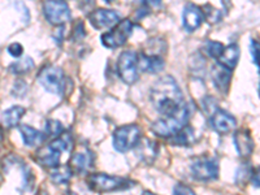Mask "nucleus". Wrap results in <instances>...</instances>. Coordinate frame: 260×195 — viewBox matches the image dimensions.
Here are the masks:
<instances>
[{
  "label": "nucleus",
  "mask_w": 260,
  "mask_h": 195,
  "mask_svg": "<svg viewBox=\"0 0 260 195\" xmlns=\"http://www.w3.org/2000/svg\"><path fill=\"white\" fill-rule=\"evenodd\" d=\"M150 101L155 110L162 116L176 112L185 104L180 86L171 76L161 77L150 90Z\"/></svg>",
  "instance_id": "nucleus-1"
},
{
  "label": "nucleus",
  "mask_w": 260,
  "mask_h": 195,
  "mask_svg": "<svg viewBox=\"0 0 260 195\" xmlns=\"http://www.w3.org/2000/svg\"><path fill=\"white\" fill-rule=\"evenodd\" d=\"M191 116V108L189 104H183L180 110L171 115L162 116L157 121L151 125L152 133L162 138H171L177 134L181 129L186 126Z\"/></svg>",
  "instance_id": "nucleus-2"
},
{
  "label": "nucleus",
  "mask_w": 260,
  "mask_h": 195,
  "mask_svg": "<svg viewBox=\"0 0 260 195\" xmlns=\"http://www.w3.org/2000/svg\"><path fill=\"white\" fill-rule=\"evenodd\" d=\"M87 186L95 192H110L116 190H125L133 183L129 180L117 176H110L106 173H92L87 177Z\"/></svg>",
  "instance_id": "nucleus-3"
},
{
  "label": "nucleus",
  "mask_w": 260,
  "mask_h": 195,
  "mask_svg": "<svg viewBox=\"0 0 260 195\" xmlns=\"http://www.w3.org/2000/svg\"><path fill=\"white\" fill-rule=\"evenodd\" d=\"M38 82L43 86L46 91L51 94L61 95L65 91L67 78L62 69L57 67H45L38 74Z\"/></svg>",
  "instance_id": "nucleus-4"
},
{
  "label": "nucleus",
  "mask_w": 260,
  "mask_h": 195,
  "mask_svg": "<svg viewBox=\"0 0 260 195\" xmlns=\"http://www.w3.org/2000/svg\"><path fill=\"white\" fill-rule=\"evenodd\" d=\"M141 142V129L138 125L130 124L116 129L113 134V147L118 152H127Z\"/></svg>",
  "instance_id": "nucleus-5"
},
{
  "label": "nucleus",
  "mask_w": 260,
  "mask_h": 195,
  "mask_svg": "<svg viewBox=\"0 0 260 195\" xmlns=\"http://www.w3.org/2000/svg\"><path fill=\"white\" fill-rule=\"evenodd\" d=\"M133 22L129 18L118 21L117 24L110 30V31L104 32L102 36V43L107 48H117L120 46L125 45L127 39L130 38L132 32H133Z\"/></svg>",
  "instance_id": "nucleus-6"
},
{
  "label": "nucleus",
  "mask_w": 260,
  "mask_h": 195,
  "mask_svg": "<svg viewBox=\"0 0 260 195\" xmlns=\"http://www.w3.org/2000/svg\"><path fill=\"white\" fill-rule=\"evenodd\" d=\"M138 55L134 51H124L117 60L118 76L127 85H133L138 80Z\"/></svg>",
  "instance_id": "nucleus-7"
},
{
  "label": "nucleus",
  "mask_w": 260,
  "mask_h": 195,
  "mask_svg": "<svg viewBox=\"0 0 260 195\" xmlns=\"http://www.w3.org/2000/svg\"><path fill=\"white\" fill-rule=\"evenodd\" d=\"M191 175L198 181H213L219 177V161L215 157H199L191 164Z\"/></svg>",
  "instance_id": "nucleus-8"
},
{
  "label": "nucleus",
  "mask_w": 260,
  "mask_h": 195,
  "mask_svg": "<svg viewBox=\"0 0 260 195\" xmlns=\"http://www.w3.org/2000/svg\"><path fill=\"white\" fill-rule=\"evenodd\" d=\"M43 13L46 20L53 26H60L71 20V9L62 0H46Z\"/></svg>",
  "instance_id": "nucleus-9"
},
{
  "label": "nucleus",
  "mask_w": 260,
  "mask_h": 195,
  "mask_svg": "<svg viewBox=\"0 0 260 195\" xmlns=\"http://www.w3.org/2000/svg\"><path fill=\"white\" fill-rule=\"evenodd\" d=\"M90 24L95 27V29H104V27L115 26L120 21V16L116 11L106 8L95 9L94 12L90 13L87 16Z\"/></svg>",
  "instance_id": "nucleus-10"
},
{
  "label": "nucleus",
  "mask_w": 260,
  "mask_h": 195,
  "mask_svg": "<svg viewBox=\"0 0 260 195\" xmlns=\"http://www.w3.org/2000/svg\"><path fill=\"white\" fill-rule=\"evenodd\" d=\"M210 122L212 129L220 134L231 133V132H233L237 126V121L236 118H234V116L231 115L229 112H226V111L220 110V108H217V110L212 113Z\"/></svg>",
  "instance_id": "nucleus-11"
},
{
  "label": "nucleus",
  "mask_w": 260,
  "mask_h": 195,
  "mask_svg": "<svg viewBox=\"0 0 260 195\" xmlns=\"http://www.w3.org/2000/svg\"><path fill=\"white\" fill-rule=\"evenodd\" d=\"M233 143L236 146V150L241 157L247 159L251 156L254 152V141H252L251 133L248 129H238L236 130L233 137Z\"/></svg>",
  "instance_id": "nucleus-12"
},
{
  "label": "nucleus",
  "mask_w": 260,
  "mask_h": 195,
  "mask_svg": "<svg viewBox=\"0 0 260 195\" xmlns=\"http://www.w3.org/2000/svg\"><path fill=\"white\" fill-rule=\"evenodd\" d=\"M211 74H212V82L216 86V89L222 94H226L229 91V87H231L232 71L222 67L219 62H216L212 65Z\"/></svg>",
  "instance_id": "nucleus-13"
},
{
  "label": "nucleus",
  "mask_w": 260,
  "mask_h": 195,
  "mask_svg": "<svg viewBox=\"0 0 260 195\" xmlns=\"http://www.w3.org/2000/svg\"><path fill=\"white\" fill-rule=\"evenodd\" d=\"M204 20L202 8L197 7L195 4H186L183 8L182 13V24L187 31H194L201 26L202 21Z\"/></svg>",
  "instance_id": "nucleus-14"
},
{
  "label": "nucleus",
  "mask_w": 260,
  "mask_h": 195,
  "mask_svg": "<svg viewBox=\"0 0 260 195\" xmlns=\"http://www.w3.org/2000/svg\"><path fill=\"white\" fill-rule=\"evenodd\" d=\"M61 150L53 145L52 142L47 146V147L42 148L37 152V160L39 164L47 168H57L60 162V156H61Z\"/></svg>",
  "instance_id": "nucleus-15"
},
{
  "label": "nucleus",
  "mask_w": 260,
  "mask_h": 195,
  "mask_svg": "<svg viewBox=\"0 0 260 195\" xmlns=\"http://www.w3.org/2000/svg\"><path fill=\"white\" fill-rule=\"evenodd\" d=\"M138 68L146 73H159L164 68V59L157 55H147L141 52L138 55Z\"/></svg>",
  "instance_id": "nucleus-16"
},
{
  "label": "nucleus",
  "mask_w": 260,
  "mask_h": 195,
  "mask_svg": "<svg viewBox=\"0 0 260 195\" xmlns=\"http://www.w3.org/2000/svg\"><path fill=\"white\" fill-rule=\"evenodd\" d=\"M240 53V47L236 43H232V45L225 46L224 50L220 53V56L217 57L216 61L221 64L222 67H225V68L229 69V71H233L237 67V64H238Z\"/></svg>",
  "instance_id": "nucleus-17"
},
{
  "label": "nucleus",
  "mask_w": 260,
  "mask_h": 195,
  "mask_svg": "<svg viewBox=\"0 0 260 195\" xmlns=\"http://www.w3.org/2000/svg\"><path fill=\"white\" fill-rule=\"evenodd\" d=\"M92 166V155L90 151H85V152H76L73 156L71 157L69 161V167L73 172H78V173H83V172L89 171Z\"/></svg>",
  "instance_id": "nucleus-18"
},
{
  "label": "nucleus",
  "mask_w": 260,
  "mask_h": 195,
  "mask_svg": "<svg viewBox=\"0 0 260 195\" xmlns=\"http://www.w3.org/2000/svg\"><path fill=\"white\" fill-rule=\"evenodd\" d=\"M26 113V110L24 107L21 106H13L11 108L6 111L3 113V124L6 125L8 129H12V127H16L18 124H20L21 118L22 116Z\"/></svg>",
  "instance_id": "nucleus-19"
},
{
  "label": "nucleus",
  "mask_w": 260,
  "mask_h": 195,
  "mask_svg": "<svg viewBox=\"0 0 260 195\" xmlns=\"http://www.w3.org/2000/svg\"><path fill=\"white\" fill-rule=\"evenodd\" d=\"M20 133L26 146H36L38 143L43 142L46 138V134L41 133L39 130L34 129V127L29 126V125H22L20 127Z\"/></svg>",
  "instance_id": "nucleus-20"
},
{
  "label": "nucleus",
  "mask_w": 260,
  "mask_h": 195,
  "mask_svg": "<svg viewBox=\"0 0 260 195\" xmlns=\"http://www.w3.org/2000/svg\"><path fill=\"white\" fill-rule=\"evenodd\" d=\"M171 139L172 145L189 146L194 142V130H192V127L186 125V126L183 127V129H181L177 134L171 137Z\"/></svg>",
  "instance_id": "nucleus-21"
},
{
  "label": "nucleus",
  "mask_w": 260,
  "mask_h": 195,
  "mask_svg": "<svg viewBox=\"0 0 260 195\" xmlns=\"http://www.w3.org/2000/svg\"><path fill=\"white\" fill-rule=\"evenodd\" d=\"M32 68H34V61H32L31 57H25V59H21L17 62H13V64L9 65V71L12 72L13 74H17V76L27 73Z\"/></svg>",
  "instance_id": "nucleus-22"
},
{
  "label": "nucleus",
  "mask_w": 260,
  "mask_h": 195,
  "mask_svg": "<svg viewBox=\"0 0 260 195\" xmlns=\"http://www.w3.org/2000/svg\"><path fill=\"white\" fill-rule=\"evenodd\" d=\"M72 175H73V171L69 166L61 167V168H53V171L51 172V180L55 183H67L71 180Z\"/></svg>",
  "instance_id": "nucleus-23"
},
{
  "label": "nucleus",
  "mask_w": 260,
  "mask_h": 195,
  "mask_svg": "<svg viewBox=\"0 0 260 195\" xmlns=\"http://www.w3.org/2000/svg\"><path fill=\"white\" fill-rule=\"evenodd\" d=\"M62 133H64V126H62L61 122L57 121V120H48V121H46V134L47 136L57 138Z\"/></svg>",
  "instance_id": "nucleus-24"
},
{
  "label": "nucleus",
  "mask_w": 260,
  "mask_h": 195,
  "mask_svg": "<svg viewBox=\"0 0 260 195\" xmlns=\"http://www.w3.org/2000/svg\"><path fill=\"white\" fill-rule=\"evenodd\" d=\"M202 12H203V17L207 18V21L208 22H211V24L219 22L222 17L221 11L213 8V7H211L210 4H207L204 8H202Z\"/></svg>",
  "instance_id": "nucleus-25"
},
{
  "label": "nucleus",
  "mask_w": 260,
  "mask_h": 195,
  "mask_svg": "<svg viewBox=\"0 0 260 195\" xmlns=\"http://www.w3.org/2000/svg\"><path fill=\"white\" fill-rule=\"evenodd\" d=\"M224 47L225 46L222 45V43H220V42L208 41L207 43H206V52H207L212 59L217 60V57L220 56V53L222 52Z\"/></svg>",
  "instance_id": "nucleus-26"
},
{
  "label": "nucleus",
  "mask_w": 260,
  "mask_h": 195,
  "mask_svg": "<svg viewBox=\"0 0 260 195\" xmlns=\"http://www.w3.org/2000/svg\"><path fill=\"white\" fill-rule=\"evenodd\" d=\"M252 169L248 164H243L238 168L236 173V182L237 183H245L247 180H251L252 176Z\"/></svg>",
  "instance_id": "nucleus-27"
},
{
  "label": "nucleus",
  "mask_w": 260,
  "mask_h": 195,
  "mask_svg": "<svg viewBox=\"0 0 260 195\" xmlns=\"http://www.w3.org/2000/svg\"><path fill=\"white\" fill-rule=\"evenodd\" d=\"M250 52H251L252 61L256 65L257 71L260 73V41L257 39H251V45H250Z\"/></svg>",
  "instance_id": "nucleus-28"
},
{
  "label": "nucleus",
  "mask_w": 260,
  "mask_h": 195,
  "mask_svg": "<svg viewBox=\"0 0 260 195\" xmlns=\"http://www.w3.org/2000/svg\"><path fill=\"white\" fill-rule=\"evenodd\" d=\"M27 91V85L25 81H17L13 86V90H12V94L17 98H22Z\"/></svg>",
  "instance_id": "nucleus-29"
},
{
  "label": "nucleus",
  "mask_w": 260,
  "mask_h": 195,
  "mask_svg": "<svg viewBox=\"0 0 260 195\" xmlns=\"http://www.w3.org/2000/svg\"><path fill=\"white\" fill-rule=\"evenodd\" d=\"M73 39L74 41H80V39L85 38L86 36V31H85V27H83V24L82 22H78V24H76V26H74L73 29Z\"/></svg>",
  "instance_id": "nucleus-30"
},
{
  "label": "nucleus",
  "mask_w": 260,
  "mask_h": 195,
  "mask_svg": "<svg viewBox=\"0 0 260 195\" xmlns=\"http://www.w3.org/2000/svg\"><path fill=\"white\" fill-rule=\"evenodd\" d=\"M175 195H197L194 190L190 189L189 186L183 185V183H178L175 186Z\"/></svg>",
  "instance_id": "nucleus-31"
},
{
  "label": "nucleus",
  "mask_w": 260,
  "mask_h": 195,
  "mask_svg": "<svg viewBox=\"0 0 260 195\" xmlns=\"http://www.w3.org/2000/svg\"><path fill=\"white\" fill-rule=\"evenodd\" d=\"M22 52H24V48H22L20 43H12L11 46H8V53L11 56L20 57Z\"/></svg>",
  "instance_id": "nucleus-32"
},
{
  "label": "nucleus",
  "mask_w": 260,
  "mask_h": 195,
  "mask_svg": "<svg viewBox=\"0 0 260 195\" xmlns=\"http://www.w3.org/2000/svg\"><path fill=\"white\" fill-rule=\"evenodd\" d=\"M142 6L150 8H160L162 4V0H142Z\"/></svg>",
  "instance_id": "nucleus-33"
},
{
  "label": "nucleus",
  "mask_w": 260,
  "mask_h": 195,
  "mask_svg": "<svg viewBox=\"0 0 260 195\" xmlns=\"http://www.w3.org/2000/svg\"><path fill=\"white\" fill-rule=\"evenodd\" d=\"M251 182L255 187H260V167L252 173Z\"/></svg>",
  "instance_id": "nucleus-34"
},
{
  "label": "nucleus",
  "mask_w": 260,
  "mask_h": 195,
  "mask_svg": "<svg viewBox=\"0 0 260 195\" xmlns=\"http://www.w3.org/2000/svg\"><path fill=\"white\" fill-rule=\"evenodd\" d=\"M37 195H48V194L46 191H43V190H41V191H39Z\"/></svg>",
  "instance_id": "nucleus-35"
},
{
  "label": "nucleus",
  "mask_w": 260,
  "mask_h": 195,
  "mask_svg": "<svg viewBox=\"0 0 260 195\" xmlns=\"http://www.w3.org/2000/svg\"><path fill=\"white\" fill-rule=\"evenodd\" d=\"M67 195H77V194H74V192H73V191H69V192H68V194H67Z\"/></svg>",
  "instance_id": "nucleus-36"
},
{
  "label": "nucleus",
  "mask_w": 260,
  "mask_h": 195,
  "mask_svg": "<svg viewBox=\"0 0 260 195\" xmlns=\"http://www.w3.org/2000/svg\"><path fill=\"white\" fill-rule=\"evenodd\" d=\"M104 2H107V3H112L113 0H104Z\"/></svg>",
  "instance_id": "nucleus-37"
},
{
  "label": "nucleus",
  "mask_w": 260,
  "mask_h": 195,
  "mask_svg": "<svg viewBox=\"0 0 260 195\" xmlns=\"http://www.w3.org/2000/svg\"><path fill=\"white\" fill-rule=\"evenodd\" d=\"M2 181H3V178H2V175H0V185H2Z\"/></svg>",
  "instance_id": "nucleus-38"
},
{
  "label": "nucleus",
  "mask_w": 260,
  "mask_h": 195,
  "mask_svg": "<svg viewBox=\"0 0 260 195\" xmlns=\"http://www.w3.org/2000/svg\"><path fill=\"white\" fill-rule=\"evenodd\" d=\"M259 95H260V85H259Z\"/></svg>",
  "instance_id": "nucleus-39"
}]
</instances>
